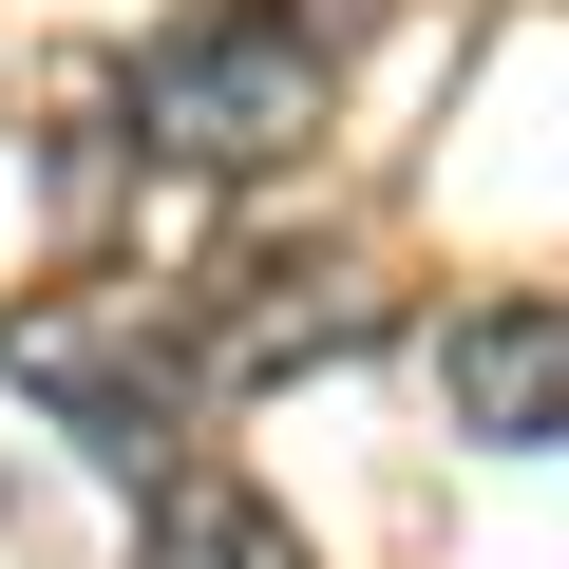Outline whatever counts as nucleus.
<instances>
[{"label":"nucleus","mask_w":569,"mask_h":569,"mask_svg":"<svg viewBox=\"0 0 569 569\" xmlns=\"http://www.w3.org/2000/svg\"><path fill=\"white\" fill-rule=\"evenodd\" d=\"M133 569H305V531H284L247 475H171L152 531H133Z\"/></svg>","instance_id":"nucleus-3"},{"label":"nucleus","mask_w":569,"mask_h":569,"mask_svg":"<svg viewBox=\"0 0 569 569\" xmlns=\"http://www.w3.org/2000/svg\"><path fill=\"white\" fill-rule=\"evenodd\" d=\"M361 39H380V0H171L114 58V152L190 171V190H247V171H284L342 114Z\"/></svg>","instance_id":"nucleus-1"},{"label":"nucleus","mask_w":569,"mask_h":569,"mask_svg":"<svg viewBox=\"0 0 569 569\" xmlns=\"http://www.w3.org/2000/svg\"><path fill=\"white\" fill-rule=\"evenodd\" d=\"M437 399L493 456H569V305H456L437 323Z\"/></svg>","instance_id":"nucleus-2"}]
</instances>
